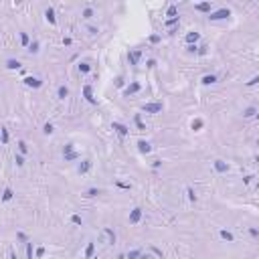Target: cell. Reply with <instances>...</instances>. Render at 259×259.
Returning <instances> with one entry per match:
<instances>
[{
    "instance_id": "39",
    "label": "cell",
    "mask_w": 259,
    "mask_h": 259,
    "mask_svg": "<svg viewBox=\"0 0 259 259\" xmlns=\"http://www.w3.org/2000/svg\"><path fill=\"white\" fill-rule=\"evenodd\" d=\"M14 160H16V164H18V166H22V164H24V160H22V156H16Z\"/></svg>"
},
{
    "instance_id": "25",
    "label": "cell",
    "mask_w": 259,
    "mask_h": 259,
    "mask_svg": "<svg viewBox=\"0 0 259 259\" xmlns=\"http://www.w3.org/2000/svg\"><path fill=\"white\" fill-rule=\"evenodd\" d=\"M26 255L29 259H33V243H26Z\"/></svg>"
},
{
    "instance_id": "16",
    "label": "cell",
    "mask_w": 259,
    "mask_h": 259,
    "mask_svg": "<svg viewBox=\"0 0 259 259\" xmlns=\"http://www.w3.org/2000/svg\"><path fill=\"white\" fill-rule=\"evenodd\" d=\"M6 67H8V69H18V67H20V63H18V61H14V59H8Z\"/></svg>"
},
{
    "instance_id": "21",
    "label": "cell",
    "mask_w": 259,
    "mask_h": 259,
    "mask_svg": "<svg viewBox=\"0 0 259 259\" xmlns=\"http://www.w3.org/2000/svg\"><path fill=\"white\" fill-rule=\"evenodd\" d=\"M10 198H12V190H10V188H6V190H4V194H2V201H10Z\"/></svg>"
},
{
    "instance_id": "22",
    "label": "cell",
    "mask_w": 259,
    "mask_h": 259,
    "mask_svg": "<svg viewBox=\"0 0 259 259\" xmlns=\"http://www.w3.org/2000/svg\"><path fill=\"white\" fill-rule=\"evenodd\" d=\"M221 237H223V239H227V241H233V235H231L229 231H221Z\"/></svg>"
},
{
    "instance_id": "9",
    "label": "cell",
    "mask_w": 259,
    "mask_h": 259,
    "mask_svg": "<svg viewBox=\"0 0 259 259\" xmlns=\"http://www.w3.org/2000/svg\"><path fill=\"white\" fill-rule=\"evenodd\" d=\"M111 128L116 130L118 134H122V136H126V134H128V128H126L124 124H118V122H113V126H111Z\"/></svg>"
},
{
    "instance_id": "18",
    "label": "cell",
    "mask_w": 259,
    "mask_h": 259,
    "mask_svg": "<svg viewBox=\"0 0 259 259\" xmlns=\"http://www.w3.org/2000/svg\"><path fill=\"white\" fill-rule=\"evenodd\" d=\"M89 168H91V162H83V164L79 166V174H85Z\"/></svg>"
},
{
    "instance_id": "4",
    "label": "cell",
    "mask_w": 259,
    "mask_h": 259,
    "mask_svg": "<svg viewBox=\"0 0 259 259\" xmlns=\"http://www.w3.org/2000/svg\"><path fill=\"white\" fill-rule=\"evenodd\" d=\"M103 237H105L107 243H116V233L111 229H103Z\"/></svg>"
},
{
    "instance_id": "17",
    "label": "cell",
    "mask_w": 259,
    "mask_h": 259,
    "mask_svg": "<svg viewBox=\"0 0 259 259\" xmlns=\"http://www.w3.org/2000/svg\"><path fill=\"white\" fill-rule=\"evenodd\" d=\"M57 93H59V97H61V99H65V97L69 95V89H67V87H59V91H57Z\"/></svg>"
},
{
    "instance_id": "2",
    "label": "cell",
    "mask_w": 259,
    "mask_h": 259,
    "mask_svg": "<svg viewBox=\"0 0 259 259\" xmlns=\"http://www.w3.org/2000/svg\"><path fill=\"white\" fill-rule=\"evenodd\" d=\"M142 111H146V113H158V111H162V103H146L142 107Z\"/></svg>"
},
{
    "instance_id": "40",
    "label": "cell",
    "mask_w": 259,
    "mask_h": 259,
    "mask_svg": "<svg viewBox=\"0 0 259 259\" xmlns=\"http://www.w3.org/2000/svg\"><path fill=\"white\" fill-rule=\"evenodd\" d=\"M45 255V249L43 247H39V249H37V257H43Z\"/></svg>"
},
{
    "instance_id": "42",
    "label": "cell",
    "mask_w": 259,
    "mask_h": 259,
    "mask_svg": "<svg viewBox=\"0 0 259 259\" xmlns=\"http://www.w3.org/2000/svg\"><path fill=\"white\" fill-rule=\"evenodd\" d=\"M10 259H16V255H14V253H10Z\"/></svg>"
},
{
    "instance_id": "20",
    "label": "cell",
    "mask_w": 259,
    "mask_h": 259,
    "mask_svg": "<svg viewBox=\"0 0 259 259\" xmlns=\"http://www.w3.org/2000/svg\"><path fill=\"white\" fill-rule=\"evenodd\" d=\"M243 116H245V118H253V116H255V107H247Z\"/></svg>"
},
{
    "instance_id": "5",
    "label": "cell",
    "mask_w": 259,
    "mask_h": 259,
    "mask_svg": "<svg viewBox=\"0 0 259 259\" xmlns=\"http://www.w3.org/2000/svg\"><path fill=\"white\" fill-rule=\"evenodd\" d=\"M140 217H142V209H134V211L130 213V223H138Z\"/></svg>"
},
{
    "instance_id": "37",
    "label": "cell",
    "mask_w": 259,
    "mask_h": 259,
    "mask_svg": "<svg viewBox=\"0 0 259 259\" xmlns=\"http://www.w3.org/2000/svg\"><path fill=\"white\" fill-rule=\"evenodd\" d=\"M18 148H20V152H22V154L26 152V144H24V142H18Z\"/></svg>"
},
{
    "instance_id": "34",
    "label": "cell",
    "mask_w": 259,
    "mask_h": 259,
    "mask_svg": "<svg viewBox=\"0 0 259 259\" xmlns=\"http://www.w3.org/2000/svg\"><path fill=\"white\" fill-rule=\"evenodd\" d=\"M20 41H22V45H29V35L22 33V35H20Z\"/></svg>"
},
{
    "instance_id": "41",
    "label": "cell",
    "mask_w": 259,
    "mask_h": 259,
    "mask_svg": "<svg viewBox=\"0 0 259 259\" xmlns=\"http://www.w3.org/2000/svg\"><path fill=\"white\" fill-rule=\"evenodd\" d=\"M140 259H152L150 255H140Z\"/></svg>"
},
{
    "instance_id": "1",
    "label": "cell",
    "mask_w": 259,
    "mask_h": 259,
    "mask_svg": "<svg viewBox=\"0 0 259 259\" xmlns=\"http://www.w3.org/2000/svg\"><path fill=\"white\" fill-rule=\"evenodd\" d=\"M227 16H231V10H229V8H221V10L213 12L209 18H211V20H223V18H227Z\"/></svg>"
},
{
    "instance_id": "29",
    "label": "cell",
    "mask_w": 259,
    "mask_h": 259,
    "mask_svg": "<svg viewBox=\"0 0 259 259\" xmlns=\"http://www.w3.org/2000/svg\"><path fill=\"white\" fill-rule=\"evenodd\" d=\"M168 16L176 18V6H170V8H168Z\"/></svg>"
},
{
    "instance_id": "6",
    "label": "cell",
    "mask_w": 259,
    "mask_h": 259,
    "mask_svg": "<svg viewBox=\"0 0 259 259\" xmlns=\"http://www.w3.org/2000/svg\"><path fill=\"white\" fill-rule=\"evenodd\" d=\"M138 148H140V152H142V154H148V152L152 150V146H150L148 142H144V140H140V142H138Z\"/></svg>"
},
{
    "instance_id": "28",
    "label": "cell",
    "mask_w": 259,
    "mask_h": 259,
    "mask_svg": "<svg viewBox=\"0 0 259 259\" xmlns=\"http://www.w3.org/2000/svg\"><path fill=\"white\" fill-rule=\"evenodd\" d=\"M83 16H85V18H91V16H93V10H91V8H85V10H83Z\"/></svg>"
},
{
    "instance_id": "15",
    "label": "cell",
    "mask_w": 259,
    "mask_h": 259,
    "mask_svg": "<svg viewBox=\"0 0 259 259\" xmlns=\"http://www.w3.org/2000/svg\"><path fill=\"white\" fill-rule=\"evenodd\" d=\"M194 41H198V33H188L186 35V43H194Z\"/></svg>"
},
{
    "instance_id": "11",
    "label": "cell",
    "mask_w": 259,
    "mask_h": 259,
    "mask_svg": "<svg viewBox=\"0 0 259 259\" xmlns=\"http://www.w3.org/2000/svg\"><path fill=\"white\" fill-rule=\"evenodd\" d=\"M194 8L201 10V12H209V10H211V2H201V4H196Z\"/></svg>"
},
{
    "instance_id": "30",
    "label": "cell",
    "mask_w": 259,
    "mask_h": 259,
    "mask_svg": "<svg viewBox=\"0 0 259 259\" xmlns=\"http://www.w3.org/2000/svg\"><path fill=\"white\" fill-rule=\"evenodd\" d=\"M43 132H45V134H51V132H53V124H45Z\"/></svg>"
},
{
    "instance_id": "27",
    "label": "cell",
    "mask_w": 259,
    "mask_h": 259,
    "mask_svg": "<svg viewBox=\"0 0 259 259\" xmlns=\"http://www.w3.org/2000/svg\"><path fill=\"white\" fill-rule=\"evenodd\" d=\"M97 194H99L97 188H89V190H87V196H97Z\"/></svg>"
},
{
    "instance_id": "12",
    "label": "cell",
    "mask_w": 259,
    "mask_h": 259,
    "mask_svg": "<svg viewBox=\"0 0 259 259\" xmlns=\"http://www.w3.org/2000/svg\"><path fill=\"white\" fill-rule=\"evenodd\" d=\"M45 16H47V20H49L51 24H55V12H53V8H47Z\"/></svg>"
},
{
    "instance_id": "24",
    "label": "cell",
    "mask_w": 259,
    "mask_h": 259,
    "mask_svg": "<svg viewBox=\"0 0 259 259\" xmlns=\"http://www.w3.org/2000/svg\"><path fill=\"white\" fill-rule=\"evenodd\" d=\"M89 69H91V67H89L87 63H81V65H79V71H81V73H89Z\"/></svg>"
},
{
    "instance_id": "8",
    "label": "cell",
    "mask_w": 259,
    "mask_h": 259,
    "mask_svg": "<svg viewBox=\"0 0 259 259\" xmlns=\"http://www.w3.org/2000/svg\"><path fill=\"white\" fill-rule=\"evenodd\" d=\"M24 83L29 87H41V79H37V77H26Z\"/></svg>"
},
{
    "instance_id": "7",
    "label": "cell",
    "mask_w": 259,
    "mask_h": 259,
    "mask_svg": "<svg viewBox=\"0 0 259 259\" xmlns=\"http://www.w3.org/2000/svg\"><path fill=\"white\" fill-rule=\"evenodd\" d=\"M83 95H85V99L89 101V103H95V97H93V93H91V87H89V85L83 87Z\"/></svg>"
},
{
    "instance_id": "10",
    "label": "cell",
    "mask_w": 259,
    "mask_h": 259,
    "mask_svg": "<svg viewBox=\"0 0 259 259\" xmlns=\"http://www.w3.org/2000/svg\"><path fill=\"white\" fill-rule=\"evenodd\" d=\"M215 170H217V172H227V170H229V166H227L223 160H217V162H215Z\"/></svg>"
},
{
    "instance_id": "38",
    "label": "cell",
    "mask_w": 259,
    "mask_h": 259,
    "mask_svg": "<svg viewBox=\"0 0 259 259\" xmlns=\"http://www.w3.org/2000/svg\"><path fill=\"white\" fill-rule=\"evenodd\" d=\"M75 225H81V217H77V215H73V219H71Z\"/></svg>"
},
{
    "instance_id": "19",
    "label": "cell",
    "mask_w": 259,
    "mask_h": 259,
    "mask_svg": "<svg viewBox=\"0 0 259 259\" xmlns=\"http://www.w3.org/2000/svg\"><path fill=\"white\" fill-rule=\"evenodd\" d=\"M140 255H142V253H140V249H134V251H130V253H128L130 259H138Z\"/></svg>"
},
{
    "instance_id": "26",
    "label": "cell",
    "mask_w": 259,
    "mask_h": 259,
    "mask_svg": "<svg viewBox=\"0 0 259 259\" xmlns=\"http://www.w3.org/2000/svg\"><path fill=\"white\" fill-rule=\"evenodd\" d=\"M134 120H136V126H138L140 130H146V126H144V124H142V120H140V116H136Z\"/></svg>"
},
{
    "instance_id": "31",
    "label": "cell",
    "mask_w": 259,
    "mask_h": 259,
    "mask_svg": "<svg viewBox=\"0 0 259 259\" xmlns=\"http://www.w3.org/2000/svg\"><path fill=\"white\" fill-rule=\"evenodd\" d=\"M29 51H31V53H37V51H39V43L35 41V43L31 45V49H29Z\"/></svg>"
},
{
    "instance_id": "36",
    "label": "cell",
    "mask_w": 259,
    "mask_h": 259,
    "mask_svg": "<svg viewBox=\"0 0 259 259\" xmlns=\"http://www.w3.org/2000/svg\"><path fill=\"white\" fill-rule=\"evenodd\" d=\"M2 142H4V144L8 142V132H6V130H2Z\"/></svg>"
},
{
    "instance_id": "33",
    "label": "cell",
    "mask_w": 259,
    "mask_h": 259,
    "mask_svg": "<svg viewBox=\"0 0 259 259\" xmlns=\"http://www.w3.org/2000/svg\"><path fill=\"white\" fill-rule=\"evenodd\" d=\"M188 198H190V201H196V194H194L192 188H188Z\"/></svg>"
},
{
    "instance_id": "13",
    "label": "cell",
    "mask_w": 259,
    "mask_h": 259,
    "mask_svg": "<svg viewBox=\"0 0 259 259\" xmlns=\"http://www.w3.org/2000/svg\"><path fill=\"white\" fill-rule=\"evenodd\" d=\"M136 91H140V83H132V85H130L128 89L124 91V93H126V95H130V93H136Z\"/></svg>"
},
{
    "instance_id": "3",
    "label": "cell",
    "mask_w": 259,
    "mask_h": 259,
    "mask_svg": "<svg viewBox=\"0 0 259 259\" xmlns=\"http://www.w3.org/2000/svg\"><path fill=\"white\" fill-rule=\"evenodd\" d=\"M140 57H142V51H140V49H134V51H130V53H128L130 65H138V61H140Z\"/></svg>"
},
{
    "instance_id": "35",
    "label": "cell",
    "mask_w": 259,
    "mask_h": 259,
    "mask_svg": "<svg viewBox=\"0 0 259 259\" xmlns=\"http://www.w3.org/2000/svg\"><path fill=\"white\" fill-rule=\"evenodd\" d=\"M178 22V18H170V20H166V26H174Z\"/></svg>"
},
{
    "instance_id": "14",
    "label": "cell",
    "mask_w": 259,
    "mask_h": 259,
    "mask_svg": "<svg viewBox=\"0 0 259 259\" xmlns=\"http://www.w3.org/2000/svg\"><path fill=\"white\" fill-rule=\"evenodd\" d=\"M215 81H217L215 75H205V77H203V83H205V85H211V83H215Z\"/></svg>"
},
{
    "instance_id": "32",
    "label": "cell",
    "mask_w": 259,
    "mask_h": 259,
    "mask_svg": "<svg viewBox=\"0 0 259 259\" xmlns=\"http://www.w3.org/2000/svg\"><path fill=\"white\" fill-rule=\"evenodd\" d=\"M201 126H203V122H201V120H194V122H192V130H198Z\"/></svg>"
},
{
    "instance_id": "23",
    "label": "cell",
    "mask_w": 259,
    "mask_h": 259,
    "mask_svg": "<svg viewBox=\"0 0 259 259\" xmlns=\"http://www.w3.org/2000/svg\"><path fill=\"white\" fill-rule=\"evenodd\" d=\"M91 255H93V243H89L85 249V257H91Z\"/></svg>"
}]
</instances>
